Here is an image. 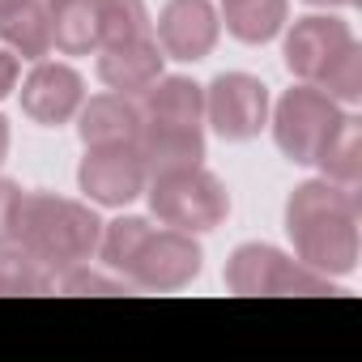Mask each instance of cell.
I'll return each instance as SVG.
<instances>
[{
  "mask_svg": "<svg viewBox=\"0 0 362 362\" xmlns=\"http://www.w3.org/2000/svg\"><path fill=\"white\" fill-rule=\"evenodd\" d=\"M98 235H103V222H98V214L90 205L56 197V192H26L22 197L13 239L52 277L86 264L98 252Z\"/></svg>",
  "mask_w": 362,
  "mask_h": 362,
  "instance_id": "obj_2",
  "label": "cell"
},
{
  "mask_svg": "<svg viewBox=\"0 0 362 362\" xmlns=\"http://www.w3.org/2000/svg\"><path fill=\"white\" fill-rule=\"evenodd\" d=\"M141 119H179V124H205V86L192 77H158L141 94Z\"/></svg>",
  "mask_w": 362,
  "mask_h": 362,
  "instance_id": "obj_17",
  "label": "cell"
},
{
  "mask_svg": "<svg viewBox=\"0 0 362 362\" xmlns=\"http://www.w3.org/2000/svg\"><path fill=\"white\" fill-rule=\"evenodd\" d=\"M149 9L145 0H98V47L124 43V39H145L149 35Z\"/></svg>",
  "mask_w": 362,
  "mask_h": 362,
  "instance_id": "obj_22",
  "label": "cell"
},
{
  "mask_svg": "<svg viewBox=\"0 0 362 362\" xmlns=\"http://www.w3.org/2000/svg\"><path fill=\"white\" fill-rule=\"evenodd\" d=\"M201 243L188 235V230H175V226H166V230H149L145 235V243H141V252L132 256V264H128V273H124V281L128 286H136V290H184V286H192L197 281V273H201Z\"/></svg>",
  "mask_w": 362,
  "mask_h": 362,
  "instance_id": "obj_6",
  "label": "cell"
},
{
  "mask_svg": "<svg viewBox=\"0 0 362 362\" xmlns=\"http://www.w3.org/2000/svg\"><path fill=\"white\" fill-rule=\"evenodd\" d=\"M56 286H60L64 294H124V286H128V281H115V277H103V273H94V269H86V264H77V269L60 273V277H56Z\"/></svg>",
  "mask_w": 362,
  "mask_h": 362,
  "instance_id": "obj_24",
  "label": "cell"
},
{
  "mask_svg": "<svg viewBox=\"0 0 362 362\" xmlns=\"http://www.w3.org/2000/svg\"><path fill=\"white\" fill-rule=\"evenodd\" d=\"M0 43H5L13 56L22 60H47L52 56V22H47V9L39 0H26L22 9L0 18Z\"/></svg>",
  "mask_w": 362,
  "mask_h": 362,
  "instance_id": "obj_19",
  "label": "cell"
},
{
  "mask_svg": "<svg viewBox=\"0 0 362 362\" xmlns=\"http://www.w3.org/2000/svg\"><path fill=\"white\" fill-rule=\"evenodd\" d=\"M18 73H22L18 56H13L9 47H0V98H5V94H13V86H18Z\"/></svg>",
  "mask_w": 362,
  "mask_h": 362,
  "instance_id": "obj_26",
  "label": "cell"
},
{
  "mask_svg": "<svg viewBox=\"0 0 362 362\" xmlns=\"http://www.w3.org/2000/svg\"><path fill=\"white\" fill-rule=\"evenodd\" d=\"M5 153H9V124L0 115V162H5Z\"/></svg>",
  "mask_w": 362,
  "mask_h": 362,
  "instance_id": "obj_27",
  "label": "cell"
},
{
  "mask_svg": "<svg viewBox=\"0 0 362 362\" xmlns=\"http://www.w3.org/2000/svg\"><path fill=\"white\" fill-rule=\"evenodd\" d=\"M354 43V30L341 22V18H328V13H311V18H298L290 30H286V69L298 77V81H315L332 56H341L345 47Z\"/></svg>",
  "mask_w": 362,
  "mask_h": 362,
  "instance_id": "obj_11",
  "label": "cell"
},
{
  "mask_svg": "<svg viewBox=\"0 0 362 362\" xmlns=\"http://www.w3.org/2000/svg\"><path fill=\"white\" fill-rule=\"evenodd\" d=\"M222 35V18L209 0H166L158 13V47L170 60H205Z\"/></svg>",
  "mask_w": 362,
  "mask_h": 362,
  "instance_id": "obj_10",
  "label": "cell"
},
{
  "mask_svg": "<svg viewBox=\"0 0 362 362\" xmlns=\"http://www.w3.org/2000/svg\"><path fill=\"white\" fill-rule=\"evenodd\" d=\"M311 86H320V90H324L328 98H337V103H358V98H362V47L349 43L341 56L328 60V69H324Z\"/></svg>",
  "mask_w": 362,
  "mask_h": 362,
  "instance_id": "obj_23",
  "label": "cell"
},
{
  "mask_svg": "<svg viewBox=\"0 0 362 362\" xmlns=\"http://www.w3.org/2000/svg\"><path fill=\"white\" fill-rule=\"evenodd\" d=\"M52 286H56V277L18 239L0 243V294H47Z\"/></svg>",
  "mask_w": 362,
  "mask_h": 362,
  "instance_id": "obj_20",
  "label": "cell"
},
{
  "mask_svg": "<svg viewBox=\"0 0 362 362\" xmlns=\"http://www.w3.org/2000/svg\"><path fill=\"white\" fill-rule=\"evenodd\" d=\"M286 235L294 256L324 273L345 277L358 269V192L332 179H307L286 201Z\"/></svg>",
  "mask_w": 362,
  "mask_h": 362,
  "instance_id": "obj_1",
  "label": "cell"
},
{
  "mask_svg": "<svg viewBox=\"0 0 362 362\" xmlns=\"http://www.w3.org/2000/svg\"><path fill=\"white\" fill-rule=\"evenodd\" d=\"M52 47L64 56L98 52V0H47Z\"/></svg>",
  "mask_w": 362,
  "mask_h": 362,
  "instance_id": "obj_16",
  "label": "cell"
},
{
  "mask_svg": "<svg viewBox=\"0 0 362 362\" xmlns=\"http://www.w3.org/2000/svg\"><path fill=\"white\" fill-rule=\"evenodd\" d=\"M226 30L239 39V43H269L281 35L286 18H290V0H222V13Z\"/></svg>",
  "mask_w": 362,
  "mask_h": 362,
  "instance_id": "obj_18",
  "label": "cell"
},
{
  "mask_svg": "<svg viewBox=\"0 0 362 362\" xmlns=\"http://www.w3.org/2000/svg\"><path fill=\"white\" fill-rule=\"evenodd\" d=\"M145 197H149V209H153V218L162 226L188 230V235L218 230L230 218V192L205 166H184V170L153 175L145 184Z\"/></svg>",
  "mask_w": 362,
  "mask_h": 362,
  "instance_id": "obj_3",
  "label": "cell"
},
{
  "mask_svg": "<svg viewBox=\"0 0 362 362\" xmlns=\"http://www.w3.org/2000/svg\"><path fill=\"white\" fill-rule=\"evenodd\" d=\"M22 188L13 179H0V243L13 239V226H18V209H22Z\"/></svg>",
  "mask_w": 362,
  "mask_h": 362,
  "instance_id": "obj_25",
  "label": "cell"
},
{
  "mask_svg": "<svg viewBox=\"0 0 362 362\" xmlns=\"http://www.w3.org/2000/svg\"><path fill=\"white\" fill-rule=\"evenodd\" d=\"M77 132L86 145H115V141H136L141 132V107L128 94H94L77 111Z\"/></svg>",
  "mask_w": 362,
  "mask_h": 362,
  "instance_id": "obj_14",
  "label": "cell"
},
{
  "mask_svg": "<svg viewBox=\"0 0 362 362\" xmlns=\"http://www.w3.org/2000/svg\"><path fill=\"white\" fill-rule=\"evenodd\" d=\"M86 103V81L73 64L60 60H39L30 69V77L22 81V111L43 124V128H60L69 124Z\"/></svg>",
  "mask_w": 362,
  "mask_h": 362,
  "instance_id": "obj_9",
  "label": "cell"
},
{
  "mask_svg": "<svg viewBox=\"0 0 362 362\" xmlns=\"http://www.w3.org/2000/svg\"><path fill=\"white\" fill-rule=\"evenodd\" d=\"M311 166H320V175L332 179V184L358 188V179H362V119L341 111V119L324 136V145H320Z\"/></svg>",
  "mask_w": 362,
  "mask_h": 362,
  "instance_id": "obj_15",
  "label": "cell"
},
{
  "mask_svg": "<svg viewBox=\"0 0 362 362\" xmlns=\"http://www.w3.org/2000/svg\"><path fill=\"white\" fill-rule=\"evenodd\" d=\"M77 184L94 205H128L145 192L149 170L132 141L115 145H86V158L77 166Z\"/></svg>",
  "mask_w": 362,
  "mask_h": 362,
  "instance_id": "obj_8",
  "label": "cell"
},
{
  "mask_svg": "<svg viewBox=\"0 0 362 362\" xmlns=\"http://www.w3.org/2000/svg\"><path fill=\"white\" fill-rule=\"evenodd\" d=\"M136 153L153 175L166 170H184V166H201L205 162V124H179V119H141L136 132Z\"/></svg>",
  "mask_w": 362,
  "mask_h": 362,
  "instance_id": "obj_12",
  "label": "cell"
},
{
  "mask_svg": "<svg viewBox=\"0 0 362 362\" xmlns=\"http://www.w3.org/2000/svg\"><path fill=\"white\" fill-rule=\"evenodd\" d=\"M149 230H153V226H149L145 218H115V222H103V235H98V256H103V264L124 277Z\"/></svg>",
  "mask_w": 362,
  "mask_h": 362,
  "instance_id": "obj_21",
  "label": "cell"
},
{
  "mask_svg": "<svg viewBox=\"0 0 362 362\" xmlns=\"http://www.w3.org/2000/svg\"><path fill=\"white\" fill-rule=\"evenodd\" d=\"M162 47L153 35L145 39H124V43H107L98 47V77L107 90L115 94H145L158 77H162Z\"/></svg>",
  "mask_w": 362,
  "mask_h": 362,
  "instance_id": "obj_13",
  "label": "cell"
},
{
  "mask_svg": "<svg viewBox=\"0 0 362 362\" xmlns=\"http://www.w3.org/2000/svg\"><path fill=\"white\" fill-rule=\"evenodd\" d=\"M205 119L222 141H252L269 124V86L252 73H218L205 86Z\"/></svg>",
  "mask_w": 362,
  "mask_h": 362,
  "instance_id": "obj_7",
  "label": "cell"
},
{
  "mask_svg": "<svg viewBox=\"0 0 362 362\" xmlns=\"http://www.w3.org/2000/svg\"><path fill=\"white\" fill-rule=\"evenodd\" d=\"M226 286L235 294H332V277L277 252L273 243H243L226 260Z\"/></svg>",
  "mask_w": 362,
  "mask_h": 362,
  "instance_id": "obj_4",
  "label": "cell"
},
{
  "mask_svg": "<svg viewBox=\"0 0 362 362\" xmlns=\"http://www.w3.org/2000/svg\"><path fill=\"white\" fill-rule=\"evenodd\" d=\"M337 119H341V103L328 98L320 86L303 81V86L286 90L277 98V107H273V141L290 162L311 166Z\"/></svg>",
  "mask_w": 362,
  "mask_h": 362,
  "instance_id": "obj_5",
  "label": "cell"
},
{
  "mask_svg": "<svg viewBox=\"0 0 362 362\" xmlns=\"http://www.w3.org/2000/svg\"><path fill=\"white\" fill-rule=\"evenodd\" d=\"M307 5H320V9H345V5H354V0H307Z\"/></svg>",
  "mask_w": 362,
  "mask_h": 362,
  "instance_id": "obj_28",
  "label": "cell"
},
{
  "mask_svg": "<svg viewBox=\"0 0 362 362\" xmlns=\"http://www.w3.org/2000/svg\"><path fill=\"white\" fill-rule=\"evenodd\" d=\"M22 5H26V0H0V18L13 13V9H22Z\"/></svg>",
  "mask_w": 362,
  "mask_h": 362,
  "instance_id": "obj_29",
  "label": "cell"
}]
</instances>
